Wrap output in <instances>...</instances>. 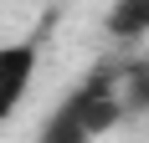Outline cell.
<instances>
[{
    "instance_id": "6da1fadb",
    "label": "cell",
    "mask_w": 149,
    "mask_h": 143,
    "mask_svg": "<svg viewBox=\"0 0 149 143\" xmlns=\"http://www.w3.org/2000/svg\"><path fill=\"white\" fill-rule=\"evenodd\" d=\"M123 123V97H118V72L93 67L82 82L57 102V113H46L36 143H93L108 128Z\"/></svg>"
},
{
    "instance_id": "7a4b0ae2",
    "label": "cell",
    "mask_w": 149,
    "mask_h": 143,
    "mask_svg": "<svg viewBox=\"0 0 149 143\" xmlns=\"http://www.w3.org/2000/svg\"><path fill=\"white\" fill-rule=\"evenodd\" d=\"M31 77H36V41H10V46H0V128H5L10 113L26 102Z\"/></svg>"
},
{
    "instance_id": "3957f363",
    "label": "cell",
    "mask_w": 149,
    "mask_h": 143,
    "mask_svg": "<svg viewBox=\"0 0 149 143\" xmlns=\"http://www.w3.org/2000/svg\"><path fill=\"white\" fill-rule=\"evenodd\" d=\"M103 31L113 36V41H139V36L149 31V0H113Z\"/></svg>"
},
{
    "instance_id": "277c9868",
    "label": "cell",
    "mask_w": 149,
    "mask_h": 143,
    "mask_svg": "<svg viewBox=\"0 0 149 143\" xmlns=\"http://www.w3.org/2000/svg\"><path fill=\"white\" fill-rule=\"evenodd\" d=\"M118 97H123V118L149 113V61H134L118 72Z\"/></svg>"
}]
</instances>
